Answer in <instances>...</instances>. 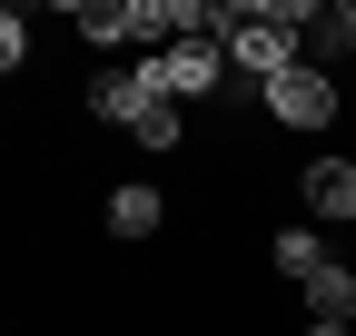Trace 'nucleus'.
<instances>
[{
	"instance_id": "obj_6",
	"label": "nucleus",
	"mask_w": 356,
	"mask_h": 336,
	"mask_svg": "<svg viewBox=\"0 0 356 336\" xmlns=\"http://www.w3.org/2000/svg\"><path fill=\"white\" fill-rule=\"evenodd\" d=\"M297 297H307V326H356V267H317V277H307L297 287Z\"/></svg>"
},
{
	"instance_id": "obj_10",
	"label": "nucleus",
	"mask_w": 356,
	"mask_h": 336,
	"mask_svg": "<svg viewBox=\"0 0 356 336\" xmlns=\"http://www.w3.org/2000/svg\"><path fill=\"white\" fill-rule=\"evenodd\" d=\"M307 336H356V326H307Z\"/></svg>"
},
{
	"instance_id": "obj_2",
	"label": "nucleus",
	"mask_w": 356,
	"mask_h": 336,
	"mask_svg": "<svg viewBox=\"0 0 356 336\" xmlns=\"http://www.w3.org/2000/svg\"><path fill=\"white\" fill-rule=\"evenodd\" d=\"M159 60V90L168 99H208L228 79V40H178V50H149Z\"/></svg>"
},
{
	"instance_id": "obj_9",
	"label": "nucleus",
	"mask_w": 356,
	"mask_h": 336,
	"mask_svg": "<svg viewBox=\"0 0 356 336\" xmlns=\"http://www.w3.org/2000/svg\"><path fill=\"white\" fill-rule=\"evenodd\" d=\"M30 60V10H0V69Z\"/></svg>"
},
{
	"instance_id": "obj_5",
	"label": "nucleus",
	"mask_w": 356,
	"mask_h": 336,
	"mask_svg": "<svg viewBox=\"0 0 356 336\" xmlns=\"http://www.w3.org/2000/svg\"><path fill=\"white\" fill-rule=\"evenodd\" d=\"M159 218H168V198L149 188V178H109V237H159Z\"/></svg>"
},
{
	"instance_id": "obj_8",
	"label": "nucleus",
	"mask_w": 356,
	"mask_h": 336,
	"mask_svg": "<svg viewBox=\"0 0 356 336\" xmlns=\"http://www.w3.org/2000/svg\"><path fill=\"white\" fill-rule=\"evenodd\" d=\"M129 139H139V149H159V158H168L178 139H188V109H178V99H159V109H149V119H139V129H129Z\"/></svg>"
},
{
	"instance_id": "obj_1",
	"label": "nucleus",
	"mask_w": 356,
	"mask_h": 336,
	"mask_svg": "<svg viewBox=\"0 0 356 336\" xmlns=\"http://www.w3.org/2000/svg\"><path fill=\"white\" fill-rule=\"evenodd\" d=\"M257 109L267 119H277V129H327V119H337V69H287V79H267V90H257Z\"/></svg>"
},
{
	"instance_id": "obj_7",
	"label": "nucleus",
	"mask_w": 356,
	"mask_h": 336,
	"mask_svg": "<svg viewBox=\"0 0 356 336\" xmlns=\"http://www.w3.org/2000/svg\"><path fill=\"white\" fill-rule=\"evenodd\" d=\"M267 267H277V277H297V287H307V277H317V267H327V247H317V237H307V228H277V237H267Z\"/></svg>"
},
{
	"instance_id": "obj_3",
	"label": "nucleus",
	"mask_w": 356,
	"mask_h": 336,
	"mask_svg": "<svg viewBox=\"0 0 356 336\" xmlns=\"http://www.w3.org/2000/svg\"><path fill=\"white\" fill-rule=\"evenodd\" d=\"M79 40H89V50H129V40H159L149 30V0H79Z\"/></svg>"
},
{
	"instance_id": "obj_4",
	"label": "nucleus",
	"mask_w": 356,
	"mask_h": 336,
	"mask_svg": "<svg viewBox=\"0 0 356 336\" xmlns=\"http://www.w3.org/2000/svg\"><path fill=\"white\" fill-rule=\"evenodd\" d=\"M297 198L317 208V218L356 228V158H307V178H297Z\"/></svg>"
},
{
	"instance_id": "obj_11",
	"label": "nucleus",
	"mask_w": 356,
	"mask_h": 336,
	"mask_svg": "<svg viewBox=\"0 0 356 336\" xmlns=\"http://www.w3.org/2000/svg\"><path fill=\"white\" fill-rule=\"evenodd\" d=\"M337 20H346V30H356V0H346V10H337Z\"/></svg>"
}]
</instances>
